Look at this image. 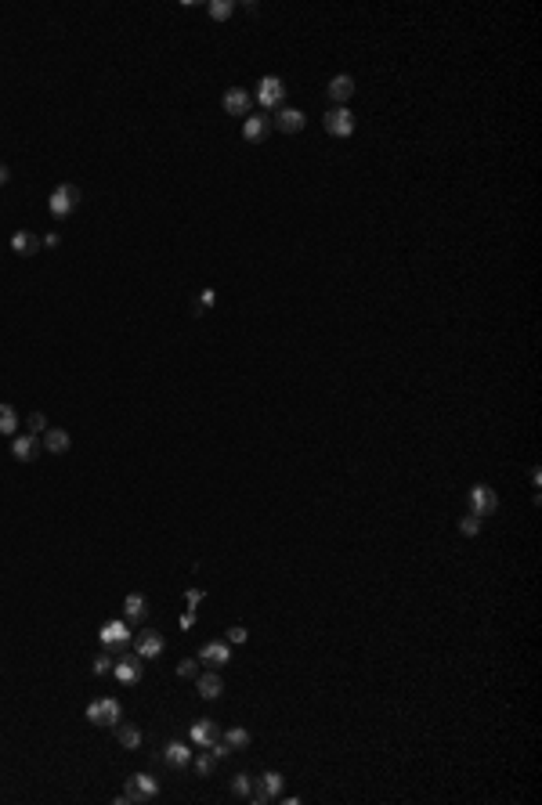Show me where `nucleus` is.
Masks as SVG:
<instances>
[{
	"instance_id": "e433bc0d",
	"label": "nucleus",
	"mask_w": 542,
	"mask_h": 805,
	"mask_svg": "<svg viewBox=\"0 0 542 805\" xmlns=\"http://www.w3.org/2000/svg\"><path fill=\"white\" fill-rule=\"evenodd\" d=\"M199 303H203V307H210V303H214V289H206V293L199 296Z\"/></svg>"
},
{
	"instance_id": "393cba45",
	"label": "nucleus",
	"mask_w": 542,
	"mask_h": 805,
	"mask_svg": "<svg viewBox=\"0 0 542 805\" xmlns=\"http://www.w3.org/2000/svg\"><path fill=\"white\" fill-rule=\"evenodd\" d=\"M15 430H18V412H15L11 405H4V401H0V433H4V437H11Z\"/></svg>"
},
{
	"instance_id": "c85d7f7f",
	"label": "nucleus",
	"mask_w": 542,
	"mask_h": 805,
	"mask_svg": "<svg viewBox=\"0 0 542 805\" xmlns=\"http://www.w3.org/2000/svg\"><path fill=\"white\" fill-rule=\"evenodd\" d=\"M459 531H463V535H466V538H474V535H477V531H481V520H477V516H474V513H466V516H463V520H459Z\"/></svg>"
},
{
	"instance_id": "dca6fc26",
	"label": "nucleus",
	"mask_w": 542,
	"mask_h": 805,
	"mask_svg": "<svg viewBox=\"0 0 542 805\" xmlns=\"http://www.w3.org/2000/svg\"><path fill=\"white\" fill-rule=\"evenodd\" d=\"M275 127L282 131V134H300L308 127V116L300 112V109H279V116H275Z\"/></svg>"
},
{
	"instance_id": "7ed1b4c3",
	"label": "nucleus",
	"mask_w": 542,
	"mask_h": 805,
	"mask_svg": "<svg viewBox=\"0 0 542 805\" xmlns=\"http://www.w3.org/2000/svg\"><path fill=\"white\" fill-rule=\"evenodd\" d=\"M119 715H124V708H119L116 697H102L87 704V719L95 726H119Z\"/></svg>"
},
{
	"instance_id": "f257e3e1",
	"label": "nucleus",
	"mask_w": 542,
	"mask_h": 805,
	"mask_svg": "<svg viewBox=\"0 0 542 805\" xmlns=\"http://www.w3.org/2000/svg\"><path fill=\"white\" fill-rule=\"evenodd\" d=\"M156 794H159V780L148 777V773H134V777L127 780V791L119 794L116 801L119 805H138V801H152Z\"/></svg>"
},
{
	"instance_id": "423d86ee",
	"label": "nucleus",
	"mask_w": 542,
	"mask_h": 805,
	"mask_svg": "<svg viewBox=\"0 0 542 805\" xmlns=\"http://www.w3.org/2000/svg\"><path fill=\"white\" fill-rule=\"evenodd\" d=\"M282 98H286V83H282L279 76H260V83H257V102H260V109H279Z\"/></svg>"
},
{
	"instance_id": "473e14b6",
	"label": "nucleus",
	"mask_w": 542,
	"mask_h": 805,
	"mask_svg": "<svg viewBox=\"0 0 542 805\" xmlns=\"http://www.w3.org/2000/svg\"><path fill=\"white\" fill-rule=\"evenodd\" d=\"M250 639V632L243 629V625H235V629H228V643H246Z\"/></svg>"
},
{
	"instance_id": "20e7f679",
	"label": "nucleus",
	"mask_w": 542,
	"mask_h": 805,
	"mask_svg": "<svg viewBox=\"0 0 542 805\" xmlns=\"http://www.w3.org/2000/svg\"><path fill=\"white\" fill-rule=\"evenodd\" d=\"M499 509V495L488 488V484H474L470 488V513L477 516V520H485V516H492Z\"/></svg>"
},
{
	"instance_id": "aec40b11",
	"label": "nucleus",
	"mask_w": 542,
	"mask_h": 805,
	"mask_svg": "<svg viewBox=\"0 0 542 805\" xmlns=\"http://www.w3.org/2000/svg\"><path fill=\"white\" fill-rule=\"evenodd\" d=\"M11 250H15L18 257H33V253L40 250V238H37L33 231H15V235H11Z\"/></svg>"
},
{
	"instance_id": "412c9836",
	"label": "nucleus",
	"mask_w": 542,
	"mask_h": 805,
	"mask_svg": "<svg viewBox=\"0 0 542 805\" xmlns=\"http://www.w3.org/2000/svg\"><path fill=\"white\" fill-rule=\"evenodd\" d=\"M44 448H47L51 455H62V452H69V433H66L62 426H51V430H44Z\"/></svg>"
},
{
	"instance_id": "9b49d317",
	"label": "nucleus",
	"mask_w": 542,
	"mask_h": 805,
	"mask_svg": "<svg viewBox=\"0 0 542 805\" xmlns=\"http://www.w3.org/2000/svg\"><path fill=\"white\" fill-rule=\"evenodd\" d=\"M221 105H224V112H231V116H250L253 95H250V90H243V87H231L228 95L221 98Z\"/></svg>"
},
{
	"instance_id": "4be33fe9",
	"label": "nucleus",
	"mask_w": 542,
	"mask_h": 805,
	"mask_svg": "<svg viewBox=\"0 0 542 805\" xmlns=\"http://www.w3.org/2000/svg\"><path fill=\"white\" fill-rule=\"evenodd\" d=\"M124 614H127V622H141V617L148 614V600H145L141 593H131V596L124 600Z\"/></svg>"
},
{
	"instance_id": "1a4fd4ad",
	"label": "nucleus",
	"mask_w": 542,
	"mask_h": 805,
	"mask_svg": "<svg viewBox=\"0 0 542 805\" xmlns=\"http://www.w3.org/2000/svg\"><path fill=\"white\" fill-rule=\"evenodd\" d=\"M199 661H203V665H210V668H224V665H231V646H228L224 639L206 643V646L199 650Z\"/></svg>"
},
{
	"instance_id": "cd10ccee",
	"label": "nucleus",
	"mask_w": 542,
	"mask_h": 805,
	"mask_svg": "<svg viewBox=\"0 0 542 805\" xmlns=\"http://www.w3.org/2000/svg\"><path fill=\"white\" fill-rule=\"evenodd\" d=\"M214 765H217V758H214V755H206V748H203V755L195 758V769H199V777H210V773H214Z\"/></svg>"
},
{
	"instance_id": "2eb2a0df",
	"label": "nucleus",
	"mask_w": 542,
	"mask_h": 805,
	"mask_svg": "<svg viewBox=\"0 0 542 805\" xmlns=\"http://www.w3.org/2000/svg\"><path fill=\"white\" fill-rule=\"evenodd\" d=\"M195 690H199V697H206V701H217V697L224 694V679H221L217 672H199V675H195Z\"/></svg>"
},
{
	"instance_id": "f704fd0d",
	"label": "nucleus",
	"mask_w": 542,
	"mask_h": 805,
	"mask_svg": "<svg viewBox=\"0 0 542 805\" xmlns=\"http://www.w3.org/2000/svg\"><path fill=\"white\" fill-rule=\"evenodd\" d=\"M195 625V610H185L181 614V629H192Z\"/></svg>"
},
{
	"instance_id": "b1692460",
	"label": "nucleus",
	"mask_w": 542,
	"mask_h": 805,
	"mask_svg": "<svg viewBox=\"0 0 542 805\" xmlns=\"http://www.w3.org/2000/svg\"><path fill=\"white\" fill-rule=\"evenodd\" d=\"M224 744H228L231 751H243V748H250V730H243V726H231V730L224 733Z\"/></svg>"
},
{
	"instance_id": "72a5a7b5",
	"label": "nucleus",
	"mask_w": 542,
	"mask_h": 805,
	"mask_svg": "<svg viewBox=\"0 0 542 805\" xmlns=\"http://www.w3.org/2000/svg\"><path fill=\"white\" fill-rule=\"evenodd\" d=\"M203 600H206V593H203V589H188V593H185V603H188L192 610H195Z\"/></svg>"
},
{
	"instance_id": "bb28decb",
	"label": "nucleus",
	"mask_w": 542,
	"mask_h": 805,
	"mask_svg": "<svg viewBox=\"0 0 542 805\" xmlns=\"http://www.w3.org/2000/svg\"><path fill=\"white\" fill-rule=\"evenodd\" d=\"M231 791H235L239 798H250V791H253V777H250V773H235V777H231Z\"/></svg>"
},
{
	"instance_id": "0eeeda50",
	"label": "nucleus",
	"mask_w": 542,
	"mask_h": 805,
	"mask_svg": "<svg viewBox=\"0 0 542 805\" xmlns=\"http://www.w3.org/2000/svg\"><path fill=\"white\" fill-rule=\"evenodd\" d=\"M325 131L333 138H351L354 134V112L347 105H337L333 112H325Z\"/></svg>"
},
{
	"instance_id": "39448f33",
	"label": "nucleus",
	"mask_w": 542,
	"mask_h": 805,
	"mask_svg": "<svg viewBox=\"0 0 542 805\" xmlns=\"http://www.w3.org/2000/svg\"><path fill=\"white\" fill-rule=\"evenodd\" d=\"M282 773L279 769H267V773H260V784L250 791V801H257V805H264V801H271V798H279L282 794Z\"/></svg>"
},
{
	"instance_id": "4468645a",
	"label": "nucleus",
	"mask_w": 542,
	"mask_h": 805,
	"mask_svg": "<svg viewBox=\"0 0 542 805\" xmlns=\"http://www.w3.org/2000/svg\"><path fill=\"white\" fill-rule=\"evenodd\" d=\"M11 455L18 462H33L40 455V441H37V433H18V437L11 441Z\"/></svg>"
},
{
	"instance_id": "f8f14e48",
	"label": "nucleus",
	"mask_w": 542,
	"mask_h": 805,
	"mask_svg": "<svg viewBox=\"0 0 542 805\" xmlns=\"http://www.w3.org/2000/svg\"><path fill=\"white\" fill-rule=\"evenodd\" d=\"M112 675L119 679L124 686H134L138 679H141V658L138 654H127V658H119L116 665H112Z\"/></svg>"
},
{
	"instance_id": "4c0bfd02",
	"label": "nucleus",
	"mask_w": 542,
	"mask_h": 805,
	"mask_svg": "<svg viewBox=\"0 0 542 805\" xmlns=\"http://www.w3.org/2000/svg\"><path fill=\"white\" fill-rule=\"evenodd\" d=\"M8 177H11V174H8V167L0 163V184H8Z\"/></svg>"
},
{
	"instance_id": "c9c22d12",
	"label": "nucleus",
	"mask_w": 542,
	"mask_h": 805,
	"mask_svg": "<svg viewBox=\"0 0 542 805\" xmlns=\"http://www.w3.org/2000/svg\"><path fill=\"white\" fill-rule=\"evenodd\" d=\"M58 242H62V238H58L54 231H51V235H44V246H47V250H58Z\"/></svg>"
},
{
	"instance_id": "ddd939ff",
	"label": "nucleus",
	"mask_w": 542,
	"mask_h": 805,
	"mask_svg": "<svg viewBox=\"0 0 542 805\" xmlns=\"http://www.w3.org/2000/svg\"><path fill=\"white\" fill-rule=\"evenodd\" d=\"M98 639H102V646H127L131 643V625L127 622H105Z\"/></svg>"
},
{
	"instance_id": "c756f323",
	"label": "nucleus",
	"mask_w": 542,
	"mask_h": 805,
	"mask_svg": "<svg viewBox=\"0 0 542 805\" xmlns=\"http://www.w3.org/2000/svg\"><path fill=\"white\" fill-rule=\"evenodd\" d=\"M177 675H181V679H195V675H199V661H195V658H185V661L177 665Z\"/></svg>"
},
{
	"instance_id": "7c9ffc66",
	"label": "nucleus",
	"mask_w": 542,
	"mask_h": 805,
	"mask_svg": "<svg viewBox=\"0 0 542 805\" xmlns=\"http://www.w3.org/2000/svg\"><path fill=\"white\" fill-rule=\"evenodd\" d=\"M44 430H47L44 412H33V416H29V433H44Z\"/></svg>"
},
{
	"instance_id": "9d476101",
	"label": "nucleus",
	"mask_w": 542,
	"mask_h": 805,
	"mask_svg": "<svg viewBox=\"0 0 542 805\" xmlns=\"http://www.w3.org/2000/svg\"><path fill=\"white\" fill-rule=\"evenodd\" d=\"M217 722L214 719H195L192 722V730H188V740H192V744L195 748H206L210 751V744H217Z\"/></svg>"
},
{
	"instance_id": "a878e982",
	"label": "nucleus",
	"mask_w": 542,
	"mask_h": 805,
	"mask_svg": "<svg viewBox=\"0 0 542 805\" xmlns=\"http://www.w3.org/2000/svg\"><path fill=\"white\" fill-rule=\"evenodd\" d=\"M210 18L214 22H224V18H231V11H235V0H210Z\"/></svg>"
},
{
	"instance_id": "f03ea898",
	"label": "nucleus",
	"mask_w": 542,
	"mask_h": 805,
	"mask_svg": "<svg viewBox=\"0 0 542 805\" xmlns=\"http://www.w3.org/2000/svg\"><path fill=\"white\" fill-rule=\"evenodd\" d=\"M80 202H83V195H80L76 184H58V188L51 192V199H47V210H51L54 217H69Z\"/></svg>"
},
{
	"instance_id": "5701e85b",
	"label": "nucleus",
	"mask_w": 542,
	"mask_h": 805,
	"mask_svg": "<svg viewBox=\"0 0 542 805\" xmlns=\"http://www.w3.org/2000/svg\"><path fill=\"white\" fill-rule=\"evenodd\" d=\"M116 740H119V744H124L127 751H138L145 737H141V730H138V726H116Z\"/></svg>"
},
{
	"instance_id": "6e6552de",
	"label": "nucleus",
	"mask_w": 542,
	"mask_h": 805,
	"mask_svg": "<svg viewBox=\"0 0 542 805\" xmlns=\"http://www.w3.org/2000/svg\"><path fill=\"white\" fill-rule=\"evenodd\" d=\"M134 654H138L141 661H152V658H159V654H163V636H159L156 629H145V632H138V639H134Z\"/></svg>"
},
{
	"instance_id": "2f4dec72",
	"label": "nucleus",
	"mask_w": 542,
	"mask_h": 805,
	"mask_svg": "<svg viewBox=\"0 0 542 805\" xmlns=\"http://www.w3.org/2000/svg\"><path fill=\"white\" fill-rule=\"evenodd\" d=\"M112 665H116V661H112V658H109V654H102V658H95V675H109V672H112Z\"/></svg>"
},
{
	"instance_id": "a211bd4d",
	"label": "nucleus",
	"mask_w": 542,
	"mask_h": 805,
	"mask_svg": "<svg viewBox=\"0 0 542 805\" xmlns=\"http://www.w3.org/2000/svg\"><path fill=\"white\" fill-rule=\"evenodd\" d=\"M267 131H271L267 116H246V123H243V138H246L250 145H260V141L267 138Z\"/></svg>"
},
{
	"instance_id": "6ab92c4d",
	"label": "nucleus",
	"mask_w": 542,
	"mask_h": 805,
	"mask_svg": "<svg viewBox=\"0 0 542 805\" xmlns=\"http://www.w3.org/2000/svg\"><path fill=\"white\" fill-rule=\"evenodd\" d=\"M163 762H167V765H174V769L188 765V762H192V748H188V744H181V740H170V744L163 748Z\"/></svg>"
},
{
	"instance_id": "f3484780",
	"label": "nucleus",
	"mask_w": 542,
	"mask_h": 805,
	"mask_svg": "<svg viewBox=\"0 0 542 805\" xmlns=\"http://www.w3.org/2000/svg\"><path fill=\"white\" fill-rule=\"evenodd\" d=\"M329 98H333L337 105H347L351 102V95H354V80L347 76V73H340V76H333V80H329Z\"/></svg>"
}]
</instances>
